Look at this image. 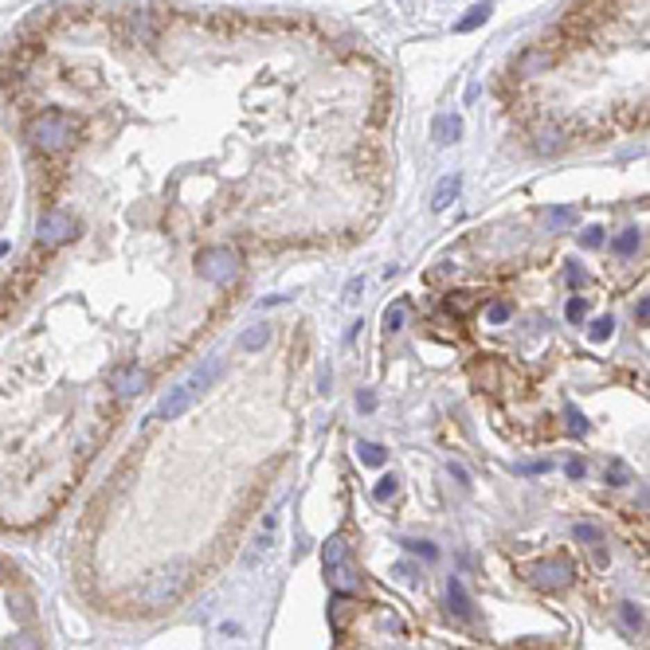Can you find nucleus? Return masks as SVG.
I'll use <instances>...</instances> for the list:
<instances>
[{"instance_id": "23", "label": "nucleus", "mask_w": 650, "mask_h": 650, "mask_svg": "<svg viewBox=\"0 0 650 650\" xmlns=\"http://www.w3.org/2000/svg\"><path fill=\"white\" fill-rule=\"evenodd\" d=\"M510 317H513V306L510 302H490L486 306V322L490 325H506Z\"/></svg>"}, {"instance_id": "24", "label": "nucleus", "mask_w": 650, "mask_h": 650, "mask_svg": "<svg viewBox=\"0 0 650 650\" xmlns=\"http://www.w3.org/2000/svg\"><path fill=\"white\" fill-rule=\"evenodd\" d=\"M564 317L572 325H580L588 317V298H568V306H564Z\"/></svg>"}, {"instance_id": "1", "label": "nucleus", "mask_w": 650, "mask_h": 650, "mask_svg": "<svg viewBox=\"0 0 650 650\" xmlns=\"http://www.w3.org/2000/svg\"><path fill=\"white\" fill-rule=\"evenodd\" d=\"M78 133V122L75 114H67V110H40L32 122H28V130H24V138L32 141L40 153H59L67 149L71 141H75Z\"/></svg>"}, {"instance_id": "22", "label": "nucleus", "mask_w": 650, "mask_h": 650, "mask_svg": "<svg viewBox=\"0 0 650 650\" xmlns=\"http://www.w3.org/2000/svg\"><path fill=\"white\" fill-rule=\"evenodd\" d=\"M619 619H623V627H627V631H642V623H647V619H642V611L635 603H619Z\"/></svg>"}, {"instance_id": "9", "label": "nucleus", "mask_w": 650, "mask_h": 650, "mask_svg": "<svg viewBox=\"0 0 650 650\" xmlns=\"http://www.w3.org/2000/svg\"><path fill=\"white\" fill-rule=\"evenodd\" d=\"M458 192H462V176L458 173H451V176H443L439 185H435V196H431V208L435 212H447V208L458 200Z\"/></svg>"}, {"instance_id": "30", "label": "nucleus", "mask_w": 650, "mask_h": 650, "mask_svg": "<svg viewBox=\"0 0 650 650\" xmlns=\"http://www.w3.org/2000/svg\"><path fill=\"white\" fill-rule=\"evenodd\" d=\"M564 278L572 282V286H584V282H588V271L580 267V262H568V267H564Z\"/></svg>"}, {"instance_id": "33", "label": "nucleus", "mask_w": 650, "mask_h": 650, "mask_svg": "<svg viewBox=\"0 0 650 650\" xmlns=\"http://www.w3.org/2000/svg\"><path fill=\"white\" fill-rule=\"evenodd\" d=\"M580 243H584V247H599V243H603V228H588L584 235H580Z\"/></svg>"}, {"instance_id": "37", "label": "nucleus", "mask_w": 650, "mask_h": 650, "mask_svg": "<svg viewBox=\"0 0 650 650\" xmlns=\"http://www.w3.org/2000/svg\"><path fill=\"white\" fill-rule=\"evenodd\" d=\"M466 306H470V298H466V294H458V298H447V310H455V314H462Z\"/></svg>"}, {"instance_id": "4", "label": "nucleus", "mask_w": 650, "mask_h": 650, "mask_svg": "<svg viewBox=\"0 0 650 650\" xmlns=\"http://www.w3.org/2000/svg\"><path fill=\"white\" fill-rule=\"evenodd\" d=\"M71 235H75V219L67 216V212H44V216H40V228H35L40 247H59V243H67Z\"/></svg>"}, {"instance_id": "5", "label": "nucleus", "mask_w": 650, "mask_h": 650, "mask_svg": "<svg viewBox=\"0 0 650 650\" xmlns=\"http://www.w3.org/2000/svg\"><path fill=\"white\" fill-rule=\"evenodd\" d=\"M110 388L118 392L122 400H130V396L149 388V372L138 369V365H118V369L110 372Z\"/></svg>"}, {"instance_id": "34", "label": "nucleus", "mask_w": 650, "mask_h": 650, "mask_svg": "<svg viewBox=\"0 0 650 650\" xmlns=\"http://www.w3.org/2000/svg\"><path fill=\"white\" fill-rule=\"evenodd\" d=\"M549 458H544V462H525V466H513V470H517V474H544V470H549Z\"/></svg>"}, {"instance_id": "18", "label": "nucleus", "mask_w": 650, "mask_h": 650, "mask_svg": "<svg viewBox=\"0 0 650 650\" xmlns=\"http://www.w3.org/2000/svg\"><path fill=\"white\" fill-rule=\"evenodd\" d=\"M357 451H360V462H369V466H380L384 458H388V451H384L380 443H369V439H360Z\"/></svg>"}, {"instance_id": "26", "label": "nucleus", "mask_w": 650, "mask_h": 650, "mask_svg": "<svg viewBox=\"0 0 650 650\" xmlns=\"http://www.w3.org/2000/svg\"><path fill=\"white\" fill-rule=\"evenodd\" d=\"M564 419H568V431H572V435H588V419H584L580 412H576L572 403L564 408Z\"/></svg>"}, {"instance_id": "38", "label": "nucleus", "mask_w": 650, "mask_h": 650, "mask_svg": "<svg viewBox=\"0 0 650 650\" xmlns=\"http://www.w3.org/2000/svg\"><path fill=\"white\" fill-rule=\"evenodd\" d=\"M360 286H365V282H360V278H353V282L345 286V294H349V298H357V294H360Z\"/></svg>"}, {"instance_id": "32", "label": "nucleus", "mask_w": 650, "mask_h": 650, "mask_svg": "<svg viewBox=\"0 0 650 650\" xmlns=\"http://www.w3.org/2000/svg\"><path fill=\"white\" fill-rule=\"evenodd\" d=\"M564 474H568V478H572V482H580V478H584V474H588V466H584V462H580V458H568V462H564Z\"/></svg>"}, {"instance_id": "15", "label": "nucleus", "mask_w": 650, "mask_h": 650, "mask_svg": "<svg viewBox=\"0 0 650 650\" xmlns=\"http://www.w3.org/2000/svg\"><path fill=\"white\" fill-rule=\"evenodd\" d=\"M490 12H494V4H474V8H470L462 20L455 24V28H458V32H474V28H482V24L490 20Z\"/></svg>"}, {"instance_id": "31", "label": "nucleus", "mask_w": 650, "mask_h": 650, "mask_svg": "<svg viewBox=\"0 0 650 650\" xmlns=\"http://www.w3.org/2000/svg\"><path fill=\"white\" fill-rule=\"evenodd\" d=\"M392 576H396L400 584H412V580H415V568H412L408 560H400V564H392Z\"/></svg>"}, {"instance_id": "7", "label": "nucleus", "mask_w": 650, "mask_h": 650, "mask_svg": "<svg viewBox=\"0 0 650 650\" xmlns=\"http://www.w3.org/2000/svg\"><path fill=\"white\" fill-rule=\"evenodd\" d=\"M447 611L455 619H470L474 615V603H470V596H466V588H462V580L458 576H451L447 580Z\"/></svg>"}, {"instance_id": "11", "label": "nucleus", "mask_w": 650, "mask_h": 650, "mask_svg": "<svg viewBox=\"0 0 650 650\" xmlns=\"http://www.w3.org/2000/svg\"><path fill=\"white\" fill-rule=\"evenodd\" d=\"M431 138L439 141V145L458 141V138H462V118H458V114H439V118L431 122Z\"/></svg>"}, {"instance_id": "16", "label": "nucleus", "mask_w": 650, "mask_h": 650, "mask_svg": "<svg viewBox=\"0 0 650 650\" xmlns=\"http://www.w3.org/2000/svg\"><path fill=\"white\" fill-rule=\"evenodd\" d=\"M611 251H615V255H623V259H627V255H635V251H639V228H623L615 239H611Z\"/></svg>"}, {"instance_id": "28", "label": "nucleus", "mask_w": 650, "mask_h": 650, "mask_svg": "<svg viewBox=\"0 0 650 650\" xmlns=\"http://www.w3.org/2000/svg\"><path fill=\"white\" fill-rule=\"evenodd\" d=\"M396 490H400V486H396V478L384 474V478L376 482V490H372V494H376V501H388V498H396Z\"/></svg>"}, {"instance_id": "12", "label": "nucleus", "mask_w": 650, "mask_h": 650, "mask_svg": "<svg viewBox=\"0 0 650 650\" xmlns=\"http://www.w3.org/2000/svg\"><path fill=\"white\" fill-rule=\"evenodd\" d=\"M219 372H224V357H208V365H204V369H196L192 376H188V384H192L196 392H204L208 384H212V380L219 376Z\"/></svg>"}, {"instance_id": "2", "label": "nucleus", "mask_w": 650, "mask_h": 650, "mask_svg": "<svg viewBox=\"0 0 650 650\" xmlns=\"http://www.w3.org/2000/svg\"><path fill=\"white\" fill-rule=\"evenodd\" d=\"M196 274L204 282H216V286H228L239 274V255L231 247H204L196 255Z\"/></svg>"}, {"instance_id": "6", "label": "nucleus", "mask_w": 650, "mask_h": 650, "mask_svg": "<svg viewBox=\"0 0 650 650\" xmlns=\"http://www.w3.org/2000/svg\"><path fill=\"white\" fill-rule=\"evenodd\" d=\"M192 400H196V388L185 380V384H176V388L157 403V415H153V419H181V415L192 408Z\"/></svg>"}, {"instance_id": "27", "label": "nucleus", "mask_w": 650, "mask_h": 650, "mask_svg": "<svg viewBox=\"0 0 650 650\" xmlns=\"http://www.w3.org/2000/svg\"><path fill=\"white\" fill-rule=\"evenodd\" d=\"M607 482H611V486H627V482H631V470L615 458V462L607 466Z\"/></svg>"}, {"instance_id": "3", "label": "nucleus", "mask_w": 650, "mask_h": 650, "mask_svg": "<svg viewBox=\"0 0 650 650\" xmlns=\"http://www.w3.org/2000/svg\"><path fill=\"white\" fill-rule=\"evenodd\" d=\"M576 576V568L564 556H553V560H541V564H533L529 568V584L544 588V592H556V588H564L568 580Z\"/></svg>"}, {"instance_id": "20", "label": "nucleus", "mask_w": 650, "mask_h": 650, "mask_svg": "<svg viewBox=\"0 0 650 650\" xmlns=\"http://www.w3.org/2000/svg\"><path fill=\"white\" fill-rule=\"evenodd\" d=\"M615 333V317H596V322H592V329H588V341H607V337Z\"/></svg>"}, {"instance_id": "17", "label": "nucleus", "mask_w": 650, "mask_h": 650, "mask_svg": "<svg viewBox=\"0 0 650 650\" xmlns=\"http://www.w3.org/2000/svg\"><path fill=\"white\" fill-rule=\"evenodd\" d=\"M544 219H549V228L553 231H568L576 224V208H549Z\"/></svg>"}, {"instance_id": "14", "label": "nucleus", "mask_w": 650, "mask_h": 650, "mask_svg": "<svg viewBox=\"0 0 650 650\" xmlns=\"http://www.w3.org/2000/svg\"><path fill=\"white\" fill-rule=\"evenodd\" d=\"M345 553H349V541L345 537H329L322 549V564L325 568H333V564H345Z\"/></svg>"}, {"instance_id": "36", "label": "nucleus", "mask_w": 650, "mask_h": 650, "mask_svg": "<svg viewBox=\"0 0 650 650\" xmlns=\"http://www.w3.org/2000/svg\"><path fill=\"white\" fill-rule=\"evenodd\" d=\"M635 317H639V322H642V325H647V322H650V294H647V298H642V302H639V306H635Z\"/></svg>"}, {"instance_id": "29", "label": "nucleus", "mask_w": 650, "mask_h": 650, "mask_svg": "<svg viewBox=\"0 0 650 650\" xmlns=\"http://www.w3.org/2000/svg\"><path fill=\"white\" fill-rule=\"evenodd\" d=\"M403 549H408V553H419L423 560H439V549L427 544V541H403Z\"/></svg>"}, {"instance_id": "10", "label": "nucleus", "mask_w": 650, "mask_h": 650, "mask_svg": "<svg viewBox=\"0 0 650 650\" xmlns=\"http://www.w3.org/2000/svg\"><path fill=\"white\" fill-rule=\"evenodd\" d=\"M325 580H329V588H333L337 596H353V592H357L360 588V576L353 572V568H349V564H333V568H325Z\"/></svg>"}, {"instance_id": "40", "label": "nucleus", "mask_w": 650, "mask_h": 650, "mask_svg": "<svg viewBox=\"0 0 650 650\" xmlns=\"http://www.w3.org/2000/svg\"><path fill=\"white\" fill-rule=\"evenodd\" d=\"M4 580H8V564L0 560V584H4Z\"/></svg>"}, {"instance_id": "25", "label": "nucleus", "mask_w": 650, "mask_h": 650, "mask_svg": "<svg viewBox=\"0 0 650 650\" xmlns=\"http://www.w3.org/2000/svg\"><path fill=\"white\" fill-rule=\"evenodd\" d=\"M537 149H541V153H556V149H560V133H556L553 126H549V130H537Z\"/></svg>"}, {"instance_id": "39", "label": "nucleus", "mask_w": 650, "mask_h": 650, "mask_svg": "<svg viewBox=\"0 0 650 650\" xmlns=\"http://www.w3.org/2000/svg\"><path fill=\"white\" fill-rule=\"evenodd\" d=\"M451 474H455V482H462V486H466V470L458 462H451Z\"/></svg>"}, {"instance_id": "13", "label": "nucleus", "mask_w": 650, "mask_h": 650, "mask_svg": "<svg viewBox=\"0 0 650 650\" xmlns=\"http://www.w3.org/2000/svg\"><path fill=\"white\" fill-rule=\"evenodd\" d=\"M267 341H271V329H267V325H251V329H243V337H239V349H243V353H259Z\"/></svg>"}, {"instance_id": "19", "label": "nucleus", "mask_w": 650, "mask_h": 650, "mask_svg": "<svg viewBox=\"0 0 650 650\" xmlns=\"http://www.w3.org/2000/svg\"><path fill=\"white\" fill-rule=\"evenodd\" d=\"M572 537H576V541H584V544H603V533H599V525H588V521H576V525H572Z\"/></svg>"}, {"instance_id": "21", "label": "nucleus", "mask_w": 650, "mask_h": 650, "mask_svg": "<svg viewBox=\"0 0 650 650\" xmlns=\"http://www.w3.org/2000/svg\"><path fill=\"white\" fill-rule=\"evenodd\" d=\"M403 317H408V306L396 302L388 314H384V333H400V329H403Z\"/></svg>"}, {"instance_id": "8", "label": "nucleus", "mask_w": 650, "mask_h": 650, "mask_svg": "<svg viewBox=\"0 0 650 650\" xmlns=\"http://www.w3.org/2000/svg\"><path fill=\"white\" fill-rule=\"evenodd\" d=\"M549 67H553V55L544 51V47H529V51H521V59H517V67H513V71L529 78V75H544Z\"/></svg>"}, {"instance_id": "35", "label": "nucleus", "mask_w": 650, "mask_h": 650, "mask_svg": "<svg viewBox=\"0 0 650 650\" xmlns=\"http://www.w3.org/2000/svg\"><path fill=\"white\" fill-rule=\"evenodd\" d=\"M357 408H360V412H372V408H376V396H372V392H360V396H357Z\"/></svg>"}]
</instances>
